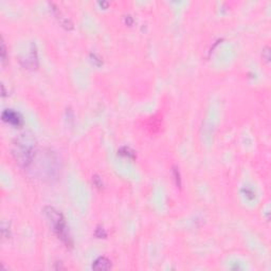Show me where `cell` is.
Segmentation results:
<instances>
[{
  "label": "cell",
  "instance_id": "3957f363",
  "mask_svg": "<svg viewBox=\"0 0 271 271\" xmlns=\"http://www.w3.org/2000/svg\"><path fill=\"white\" fill-rule=\"evenodd\" d=\"M1 118L4 122L11 124V125L15 126V127H19V126H21L23 124V119H22L21 114L13 110V109H6L2 112Z\"/></svg>",
  "mask_w": 271,
  "mask_h": 271
},
{
  "label": "cell",
  "instance_id": "7a4b0ae2",
  "mask_svg": "<svg viewBox=\"0 0 271 271\" xmlns=\"http://www.w3.org/2000/svg\"><path fill=\"white\" fill-rule=\"evenodd\" d=\"M44 214H46L47 218L50 221L51 226L53 227L54 232L56 233L58 238H61L67 246H70L71 247L72 240H71L70 235H69L66 221H65L63 214H61V212H58V211H57L56 209H54L53 207L44 208Z\"/></svg>",
  "mask_w": 271,
  "mask_h": 271
},
{
  "label": "cell",
  "instance_id": "9c48e42d",
  "mask_svg": "<svg viewBox=\"0 0 271 271\" xmlns=\"http://www.w3.org/2000/svg\"><path fill=\"white\" fill-rule=\"evenodd\" d=\"M6 46H4V43L1 41V63L2 65H4L6 63Z\"/></svg>",
  "mask_w": 271,
  "mask_h": 271
},
{
  "label": "cell",
  "instance_id": "8fae6325",
  "mask_svg": "<svg viewBox=\"0 0 271 271\" xmlns=\"http://www.w3.org/2000/svg\"><path fill=\"white\" fill-rule=\"evenodd\" d=\"M125 22L128 24V26H131V24H133V18H131V16H126Z\"/></svg>",
  "mask_w": 271,
  "mask_h": 271
},
{
  "label": "cell",
  "instance_id": "ba28073f",
  "mask_svg": "<svg viewBox=\"0 0 271 271\" xmlns=\"http://www.w3.org/2000/svg\"><path fill=\"white\" fill-rule=\"evenodd\" d=\"M173 173H174V176H175L176 184H177V186H179V188H180V185H181V179H180V174H179V171L176 167H174L173 168Z\"/></svg>",
  "mask_w": 271,
  "mask_h": 271
},
{
  "label": "cell",
  "instance_id": "6da1fadb",
  "mask_svg": "<svg viewBox=\"0 0 271 271\" xmlns=\"http://www.w3.org/2000/svg\"><path fill=\"white\" fill-rule=\"evenodd\" d=\"M35 138L31 131H23L13 143L12 155L16 162L22 167H28L35 155Z\"/></svg>",
  "mask_w": 271,
  "mask_h": 271
},
{
  "label": "cell",
  "instance_id": "30bf717a",
  "mask_svg": "<svg viewBox=\"0 0 271 271\" xmlns=\"http://www.w3.org/2000/svg\"><path fill=\"white\" fill-rule=\"evenodd\" d=\"M90 56H91V58H92V61H94V63H96V61H99V63H100V64L102 65V61H101L100 58H99L98 56L95 55V54H91Z\"/></svg>",
  "mask_w": 271,
  "mask_h": 271
},
{
  "label": "cell",
  "instance_id": "8992f818",
  "mask_svg": "<svg viewBox=\"0 0 271 271\" xmlns=\"http://www.w3.org/2000/svg\"><path fill=\"white\" fill-rule=\"evenodd\" d=\"M242 192H243V195H245L246 197L248 198V199L252 200V199H254V198H255V193H254V191H253L252 188H243V190H242Z\"/></svg>",
  "mask_w": 271,
  "mask_h": 271
},
{
  "label": "cell",
  "instance_id": "52a82bcc",
  "mask_svg": "<svg viewBox=\"0 0 271 271\" xmlns=\"http://www.w3.org/2000/svg\"><path fill=\"white\" fill-rule=\"evenodd\" d=\"M94 234H95V236L98 238H104V237H106V232H105V230H104L103 228H101V227H99L98 229H96L95 230V232H94Z\"/></svg>",
  "mask_w": 271,
  "mask_h": 271
},
{
  "label": "cell",
  "instance_id": "277c9868",
  "mask_svg": "<svg viewBox=\"0 0 271 271\" xmlns=\"http://www.w3.org/2000/svg\"><path fill=\"white\" fill-rule=\"evenodd\" d=\"M111 268V262L110 260H108L107 257L101 256L96 258L92 264V269L93 270H109Z\"/></svg>",
  "mask_w": 271,
  "mask_h": 271
},
{
  "label": "cell",
  "instance_id": "5b68a950",
  "mask_svg": "<svg viewBox=\"0 0 271 271\" xmlns=\"http://www.w3.org/2000/svg\"><path fill=\"white\" fill-rule=\"evenodd\" d=\"M119 154H120L121 156H125V157H128V158H131V159H133L136 157L135 153H133L129 147H126V146L120 148V150H119Z\"/></svg>",
  "mask_w": 271,
  "mask_h": 271
}]
</instances>
